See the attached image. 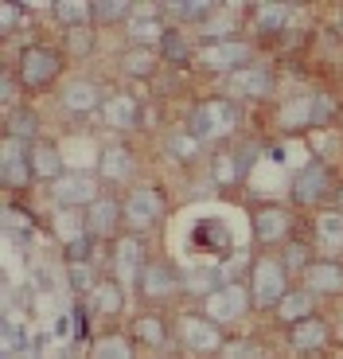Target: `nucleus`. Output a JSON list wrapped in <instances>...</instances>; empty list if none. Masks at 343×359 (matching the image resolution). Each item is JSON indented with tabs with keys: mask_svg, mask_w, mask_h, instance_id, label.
I'll use <instances>...</instances> for the list:
<instances>
[{
	"mask_svg": "<svg viewBox=\"0 0 343 359\" xmlns=\"http://www.w3.org/2000/svg\"><path fill=\"white\" fill-rule=\"evenodd\" d=\"M242 121V109H238L234 98H226V94H211V98H199L195 106L188 109L183 117V129L195 137L199 144H211V141H223L230 137Z\"/></svg>",
	"mask_w": 343,
	"mask_h": 359,
	"instance_id": "obj_1",
	"label": "nucleus"
},
{
	"mask_svg": "<svg viewBox=\"0 0 343 359\" xmlns=\"http://www.w3.org/2000/svg\"><path fill=\"white\" fill-rule=\"evenodd\" d=\"M63 67H66V55L59 51V47H51V43H27V47H20L16 67H12V71H16L24 94H43V90H51L55 82H59Z\"/></svg>",
	"mask_w": 343,
	"mask_h": 359,
	"instance_id": "obj_2",
	"label": "nucleus"
},
{
	"mask_svg": "<svg viewBox=\"0 0 343 359\" xmlns=\"http://www.w3.org/2000/svg\"><path fill=\"white\" fill-rule=\"evenodd\" d=\"M246 289H250V301L258 313H273L281 305V297L293 289L289 269L281 266L277 254H258L246 269Z\"/></svg>",
	"mask_w": 343,
	"mask_h": 359,
	"instance_id": "obj_3",
	"label": "nucleus"
},
{
	"mask_svg": "<svg viewBox=\"0 0 343 359\" xmlns=\"http://www.w3.org/2000/svg\"><path fill=\"white\" fill-rule=\"evenodd\" d=\"M335 172L328 168L324 161H308L293 172L289 180V203L300 207V211H324L332 203V191H335Z\"/></svg>",
	"mask_w": 343,
	"mask_h": 359,
	"instance_id": "obj_4",
	"label": "nucleus"
},
{
	"mask_svg": "<svg viewBox=\"0 0 343 359\" xmlns=\"http://www.w3.org/2000/svg\"><path fill=\"white\" fill-rule=\"evenodd\" d=\"M121 207H125V231L141 234V238H145L148 231H156V226L164 223V211H168L164 191L156 188V184H148V180L129 184V191L121 196Z\"/></svg>",
	"mask_w": 343,
	"mask_h": 359,
	"instance_id": "obj_5",
	"label": "nucleus"
},
{
	"mask_svg": "<svg viewBox=\"0 0 343 359\" xmlns=\"http://www.w3.org/2000/svg\"><path fill=\"white\" fill-rule=\"evenodd\" d=\"M133 293L145 309H168L172 301L183 293V278L168 258H148V266L141 269Z\"/></svg>",
	"mask_w": 343,
	"mask_h": 359,
	"instance_id": "obj_6",
	"label": "nucleus"
},
{
	"mask_svg": "<svg viewBox=\"0 0 343 359\" xmlns=\"http://www.w3.org/2000/svg\"><path fill=\"white\" fill-rule=\"evenodd\" d=\"M176 348L188 351V355L223 359L226 328H218V324L207 320L203 313H183V316H176Z\"/></svg>",
	"mask_w": 343,
	"mask_h": 359,
	"instance_id": "obj_7",
	"label": "nucleus"
},
{
	"mask_svg": "<svg viewBox=\"0 0 343 359\" xmlns=\"http://www.w3.org/2000/svg\"><path fill=\"white\" fill-rule=\"evenodd\" d=\"M250 238L262 250L270 246H285L289 238H297V215L285 203H253L250 207Z\"/></svg>",
	"mask_w": 343,
	"mask_h": 359,
	"instance_id": "obj_8",
	"label": "nucleus"
},
{
	"mask_svg": "<svg viewBox=\"0 0 343 359\" xmlns=\"http://www.w3.org/2000/svg\"><path fill=\"white\" fill-rule=\"evenodd\" d=\"M203 71L211 74H223V79H230L234 71H242V67L253 63V43L250 39H223V43H203L199 47V59H195Z\"/></svg>",
	"mask_w": 343,
	"mask_h": 359,
	"instance_id": "obj_9",
	"label": "nucleus"
},
{
	"mask_svg": "<svg viewBox=\"0 0 343 359\" xmlns=\"http://www.w3.org/2000/svg\"><path fill=\"white\" fill-rule=\"evenodd\" d=\"M109 90L102 86L98 79H86V74H78V79H66L63 86H59V109L71 117H90V114H102V106H106Z\"/></svg>",
	"mask_w": 343,
	"mask_h": 359,
	"instance_id": "obj_10",
	"label": "nucleus"
},
{
	"mask_svg": "<svg viewBox=\"0 0 343 359\" xmlns=\"http://www.w3.org/2000/svg\"><path fill=\"white\" fill-rule=\"evenodd\" d=\"M82 215H86V234L98 238V243H118L121 234H125V207H121L118 196H109V191H102Z\"/></svg>",
	"mask_w": 343,
	"mask_h": 359,
	"instance_id": "obj_11",
	"label": "nucleus"
},
{
	"mask_svg": "<svg viewBox=\"0 0 343 359\" xmlns=\"http://www.w3.org/2000/svg\"><path fill=\"white\" fill-rule=\"evenodd\" d=\"M148 266V246L141 234H121L118 243H109V278H118L121 285H136V278H141V269Z\"/></svg>",
	"mask_w": 343,
	"mask_h": 359,
	"instance_id": "obj_12",
	"label": "nucleus"
},
{
	"mask_svg": "<svg viewBox=\"0 0 343 359\" xmlns=\"http://www.w3.org/2000/svg\"><path fill=\"white\" fill-rule=\"evenodd\" d=\"M102 180L94 172H66L59 184H51V203L59 211H86L102 196Z\"/></svg>",
	"mask_w": 343,
	"mask_h": 359,
	"instance_id": "obj_13",
	"label": "nucleus"
},
{
	"mask_svg": "<svg viewBox=\"0 0 343 359\" xmlns=\"http://www.w3.org/2000/svg\"><path fill=\"white\" fill-rule=\"evenodd\" d=\"M129 336H133L136 348H148V351L176 348V320H168L164 309H141L129 320Z\"/></svg>",
	"mask_w": 343,
	"mask_h": 359,
	"instance_id": "obj_14",
	"label": "nucleus"
},
{
	"mask_svg": "<svg viewBox=\"0 0 343 359\" xmlns=\"http://www.w3.org/2000/svg\"><path fill=\"white\" fill-rule=\"evenodd\" d=\"M250 309H253V301H250V289H246V281H230V285L218 289L215 297H207V301L199 305V313L207 316V320H215L218 328H226V324L242 320Z\"/></svg>",
	"mask_w": 343,
	"mask_h": 359,
	"instance_id": "obj_15",
	"label": "nucleus"
},
{
	"mask_svg": "<svg viewBox=\"0 0 343 359\" xmlns=\"http://www.w3.org/2000/svg\"><path fill=\"white\" fill-rule=\"evenodd\" d=\"M273 90H277V79L262 63H250L226 79V98H234V102H265V98H273Z\"/></svg>",
	"mask_w": 343,
	"mask_h": 359,
	"instance_id": "obj_16",
	"label": "nucleus"
},
{
	"mask_svg": "<svg viewBox=\"0 0 343 359\" xmlns=\"http://www.w3.org/2000/svg\"><path fill=\"white\" fill-rule=\"evenodd\" d=\"M133 149L121 141H109L98 149L94 156V176L102 180V188H118V184H129L133 180Z\"/></svg>",
	"mask_w": 343,
	"mask_h": 359,
	"instance_id": "obj_17",
	"label": "nucleus"
},
{
	"mask_svg": "<svg viewBox=\"0 0 343 359\" xmlns=\"http://www.w3.org/2000/svg\"><path fill=\"white\" fill-rule=\"evenodd\" d=\"M308 243L316 246L320 258H343V211L324 207L308 223Z\"/></svg>",
	"mask_w": 343,
	"mask_h": 359,
	"instance_id": "obj_18",
	"label": "nucleus"
},
{
	"mask_svg": "<svg viewBox=\"0 0 343 359\" xmlns=\"http://www.w3.org/2000/svg\"><path fill=\"white\" fill-rule=\"evenodd\" d=\"M332 324H328V316H308V320L293 324V328H285V340H289V348L297 351V355H324L328 348H332Z\"/></svg>",
	"mask_w": 343,
	"mask_h": 359,
	"instance_id": "obj_19",
	"label": "nucleus"
},
{
	"mask_svg": "<svg viewBox=\"0 0 343 359\" xmlns=\"http://www.w3.org/2000/svg\"><path fill=\"white\" fill-rule=\"evenodd\" d=\"M168 20H164V8H136L133 20L125 24V47H153L160 51L164 36H168Z\"/></svg>",
	"mask_w": 343,
	"mask_h": 359,
	"instance_id": "obj_20",
	"label": "nucleus"
},
{
	"mask_svg": "<svg viewBox=\"0 0 343 359\" xmlns=\"http://www.w3.org/2000/svg\"><path fill=\"white\" fill-rule=\"evenodd\" d=\"M27 164H31V176H36L39 184H59V180L71 172L63 149H59L51 137H39V141L27 144Z\"/></svg>",
	"mask_w": 343,
	"mask_h": 359,
	"instance_id": "obj_21",
	"label": "nucleus"
},
{
	"mask_svg": "<svg viewBox=\"0 0 343 359\" xmlns=\"http://www.w3.org/2000/svg\"><path fill=\"white\" fill-rule=\"evenodd\" d=\"M0 176H4V188H12V191H24L27 184H36L31 164H27V144L16 141V137L0 141Z\"/></svg>",
	"mask_w": 343,
	"mask_h": 359,
	"instance_id": "obj_22",
	"label": "nucleus"
},
{
	"mask_svg": "<svg viewBox=\"0 0 343 359\" xmlns=\"http://www.w3.org/2000/svg\"><path fill=\"white\" fill-rule=\"evenodd\" d=\"M300 285L312 297H343V258H316L300 273Z\"/></svg>",
	"mask_w": 343,
	"mask_h": 359,
	"instance_id": "obj_23",
	"label": "nucleus"
},
{
	"mask_svg": "<svg viewBox=\"0 0 343 359\" xmlns=\"http://www.w3.org/2000/svg\"><path fill=\"white\" fill-rule=\"evenodd\" d=\"M297 16L293 4H281V0H262L250 8V24L258 36H289V24Z\"/></svg>",
	"mask_w": 343,
	"mask_h": 359,
	"instance_id": "obj_24",
	"label": "nucleus"
},
{
	"mask_svg": "<svg viewBox=\"0 0 343 359\" xmlns=\"http://www.w3.org/2000/svg\"><path fill=\"white\" fill-rule=\"evenodd\" d=\"M102 121H106L113 133H129V129L141 126V102L129 94V90H113L102 106Z\"/></svg>",
	"mask_w": 343,
	"mask_h": 359,
	"instance_id": "obj_25",
	"label": "nucleus"
},
{
	"mask_svg": "<svg viewBox=\"0 0 343 359\" xmlns=\"http://www.w3.org/2000/svg\"><path fill=\"white\" fill-rule=\"evenodd\" d=\"M316 301H320V297H312L304 285H293L289 293L281 297V305L273 309V320H277L281 328H293V324H300V320H308V316L320 313Z\"/></svg>",
	"mask_w": 343,
	"mask_h": 359,
	"instance_id": "obj_26",
	"label": "nucleus"
},
{
	"mask_svg": "<svg viewBox=\"0 0 343 359\" xmlns=\"http://www.w3.org/2000/svg\"><path fill=\"white\" fill-rule=\"evenodd\" d=\"M118 67H121V74L133 79V82H153L156 74L164 71V59H160V51H153V47H125L121 59H118Z\"/></svg>",
	"mask_w": 343,
	"mask_h": 359,
	"instance_id": "obj_27",
	"label": "nucleus"
},
{
	"mask_svg": "<svg viewBox=\"0 0 343 359\" xmlns=\"http://www.w3.org/2000/svg\"><path fill=\"white\" fill-rule=\"evenodd\" d=\"M218 12L215 0H168L164 4V20L176 27H203Z\"/></svg>",
	"mask_w": 343,
	"mask_h": 359,
	"instance_id": "obj_28",
	"label": "nucleus"
},
{
	"mask_svg": "<svg viewBox=\"0 0 343 359\" xmlns=\"http://www.w3.org/2000/svg\"><path fill=\"white\" fill-rule=\"evenodd\" d=\"M4 137H16V141L31 144L43 137V117H39L36 106H27V102H20L16 109H8L4 114Z\"/></svg>",
	"mask_w": 343,
	"mask_h": 359,
	"instance_id": "obj_29",
	"label": "nucleus"
},
{
	"mask_svg": "<svg viewBox=\"0 0 343 359\" xmlns=\"http://www.w3.org/2000/svg\"><path fill=\"white\" fill-rule=\"evenodd\" d=\"M160 59H164V67H191L195 63L199 51H195V43H191L188 27H176V24L168 27V36H164V43H160Z\"/></svg>",
	"mask_w": 343,
	"mask_h": 359,
	"instance_id": "obj_30",
	"label": "nucleus"
},
{
	"mask_svg": "<svg viewBox=\"0 0 343 359\" xmlns=\"http://www.w3.org/2000/svg\"><path fill=\"white\" fill-rule=\"evenodd\" d=\"M226 285H230V278H226L218 266H195L188 278H183V293H191L199 305H203L207 297H215L218 289H226Z\"/></svg>",
	"mask_w": 343,
	"mask_h": 359,
	"instance_id": "obj_31",
	"label": "nucleus"
},
{
	"mask_svg": "<svg viewBox=\"0 0 343 359\" xmlns=\"http://www.w3.org/2000/svg\"><path fill=\"white\" fill-rule=\"evenodd\" d=\"M90 313L94 316H121L125 313V285L118 278H102L98 289L90 293Z\"/></svg>",
	"mask_w": 343,
	"mask_h": 359,
	"instance_id": "obj_32",
	"label": "nucleus"
},
{
	"mask_svg": "<svg viewBox=\"0 0 343 359\" xmlns=\"http://www.w3.org/2000/svg\"><path fill=\"white\" fill-rule=\"evenodd\" d=\"M136 344L129 332H118V328H109V332L94 336L90 344V359H136Z\"/></svg>",
	"mask_w": 343,
	"mask_h": 359,
	"instance_id": "obj_33",
	"label": "nucleus"
},
{
	"mask_svg": "<svg viewBox=\"0 0 343 359\" xmlns=\"http://www.w3.org/2000/svg\"><path fill=\"white\" fill-rule=\"evenodd\" d=\"M277 258H281V266L289 269V278H300V273H304V269L312 266L320 254H316V246L308 243L304 234H297V238H289V243L277 250Z\"/></svg>",
	"mask_w": 343,
	"mask_h": 359,
	"instance_id": "obj_34",
	"label": "nucleus"
},
{
	"mask_svg": "<svg viewBox=\"0 0 343 359\" xmlns=\"http://www.w3.org/2000/svg\"><path fill=\"white\" fill-rule=\"evenodd\" d=\"M136 12V4L129 0H90V20L94 27H118V24H129Z\"/></svg>",
	"mask_w": 343,
	"mask_h": 359,
	"instance_id": "obj_35",
	"label": "nucleus"
},
{
	"mask_svg": "<svg viewBox=\"0 0 343 359\" xmlns=\"http://www.w3.org/2000/svg\"><path fill=\"white\" fill-rule=\"evenodd\" d=\"M191 246L223 254V250H230V231H226V223H218V219H203V223L191 231Z\"/></svg>",
	"mask_w": 343,
	"mask_h": 359,
	"instance_id": "obj_36",
	"label": "nucleus"
},
{
	"mask_svg": "<svg viewBox=\"0 0 343 359\" xmlns=\"http://www.w3.org/2000/svg\"><path fill=\"white\" fill-rule=\"evenodd\" d=\"M51 16L59 20L63 32H74V27H90V0H55L51 4Z\"/></svg>",
	"mask_w": 343,
	"mask_h": 359,
	"instance_id": "obj_37",
	"label": "nucleus"
},
{
	"mask_svg": "<svg viewBox=\"0 0 343 359\" xmlns=\"http://www.w3.org/2000/svg\"><path fill=\"white\" fill-rule=\"evenodd\" d=\"M211 180H215L218 188H238L242 184V168H238V156H234V149H223V153H215V161H211Z\"/></svg>",
	"mask_w": 343,
	"mask_h": 359,
	"instance_id": "obj_38",
	"label": "nucleus"
},
{
	"mask_svg": "<svg viewBox=\"0 0 343 359\" xmlns=\"http://www.w3.org/2000/svg\"><path fill=\"white\" fill-rule=\"evenodd\" d=\"M51 234L63 246L74 243V238L86 234V215H82V211H59V207H55V211H51Z\"/></svg>",
	"mask_w": 343,
	"mask_h": 359,
	"instance_id": "obj_39",
	"label": "nucleus"
},
{
	"mask_svg": "<svg viewBox=\"0 0 343 359\" xmlns=\"http://www.w3.org/2000/svg\"><path fill=\"white\" fill-rule=\"evenodd\" d=\"M340 117V102L324 90H312V106H308V129H328Z\"/></svg>",
	"mask_w": 343,
	"mask_h": 359,
	"instance_id": "obj_40",
	"label": "nucleus"
},
{
	"mask_svg": "<svg viewBox=\"0 0 343 359\" xmlns=\"http://www.w3.org/2000/svg\"><path fill=\"white\" fill-rule=\"evenodd\" d=\"M308 106H312V94L289 98L285 109H281V117H277V126L285 129V133H300V129H308Z\"/></svg>",
	"mask_w": 343,
	"mask_h": 359,
	"instance_id": "obj_41",
	"label": "nucleus"
},
{
	"mask_svg": "<svg viewBox=\"0 0 343 359\" xmlns=\"http://www.w3.org/2000/svg\"><path fill=\"white\" fill-rule=\"evenodd\" d=\"M98 281H102V273H94V262L90 266H66V285H71V293L78 297V301H90Z\"/></svg>",
	"mask_w": 343,
	"mask_h": 359,
	"instance_id": "obj_42",
	"label": "nucleus"
},
{
	"mask_svg": "<svg viewBox=\"0 0 343 359\" xmlns=\"http://www.w3.org/2000/svg\"><path fill=\"white\" fill-rule=\"evenodd\" d=\"M94 32H98L94 24H90V27H74V32H63V36H66L63 51L71 55V59H86V55L98 47V36H94Z\"/></svg>",
	"mask_w": 343,
	"mask_h": 359,
	"instance_id": "obj_43",
	"label": "nucleus"
},
{
	"mask_svg": "<svg viewBox=\"0 0 343 359\" xmlns=\"http://www.w3.org/2000/svg\"><path fill=\"white\" fill-rule=\"evenodd\" d=\"M98 238H90V234H82V238H74V243L63 246V262L66 266H90L94 254H98Z\"/></svg>",
	"mask_w": 343,
	"mask_h": 359,
	"instance_id": "obj_44",
	"label": "nucleus"
},
{
	"mask_svg": "<svg viewBox=\"0 0 343 359\" xmlns=\"http://www.w3.org/2000/svg\"><path fill=\"white\" fill-rule=\"evenodd\" d=\"M168 149H172V156H176V161H195L203 144H199L188 129H176V133L168 137Z\"/></svg>",
	"mask_w": 343,
	"mask_h": 359,
	"instance_id": "obj_45",
	"label": "nucleus"
},
{
	"mask_svg": "<svg viewBox=\"0 0 343 359\" xmlns=\"http://www.w3.org/2000/svg\"><path fill=\"white\" fill-rule=\"evenodd\" d=\"M223 359H265V348L258 340H226Z\"/></svg>",
	"mask_w": 343,
	"mask_h": 359,
	"instance_id": "obj_46",
	"label": "nucleus"
},
{
	"mask_svg": "<svg viewBox=\"0 0 343 359\" xmlns=\"http://www.w3.org/2000/svg\"><path fill=\"white\" fill-rule=\"evenodd\" d=\"M0 340H4V348H0V355H4V359H16L20 351H24V332H20L16 320H4V332H0Z\"/></svg>",
	"mask_w": 343,
	"mask_h": 359,
	"instance_id": "obj_47",
	"label": "nucleus"
},
{
	"mask_svg": "<svg viewBox=\"0 0 343 359\" xmlns=\"http://www.w3.org/2000/svg\"><path fill=\"white\" fill-rule=\"evenodd\" d=\"M4 223H8V231H16V234H31V231H36V219L24 215V211H20L16 203L4 207Z\"/></svg>",
	"mask_w": 343,
	"mask_h": 359,
	"instance_id": "obj_48",
	"label": "nucleus"
},
{
	"mask_svg": "<svg viewBox=\"0 0 343 359\" xmlns=\"http://www.w3.org/2000/svg\"><path fill=\"white\" fill-rule=\"evenodd\" d=\"M16 90H24V86H20V79H16V71L0 74V102H4V106H8V109H16V106H20Z\"/></svg>",
	"mask_w": 343,
	"mask_h": 359,
	"instance_id": "obj_49",
	"label": "nucleus"
},
{
	"mask_svg": "<svg viewBox=\"0 0 343 359\" xmlns=\"http://www.w3.org/2000/svg\"><path fill=\"white\" fill-rule=\"evenodd\" d=\"M20 16H24V4H20V0H8V4L0 8V27H4V32H12Z\"/></svg>",
	"mask_w": 343,
	"mask_h": 359,
	"instance_id": "obj_50",
	"label": "nucleus"
},
{
	"mask_svg": "<svg viewBox=\"0 0 343 359\" xmlns=\"http://www.w3.org/2000/svg\"><path fill=\"white\" fill-rule=\"evenodd\" d=\"M328 207H335V211H343V180L335 184V191H332V203Z\"/></svg>",
	"mask_w": 343,
	"mask_h": 359,
	"instance_id": "obj_51",
	"label": "nucleus"
}]
</instances>
